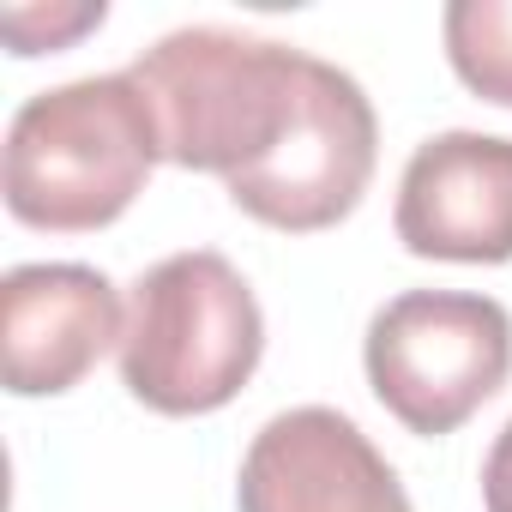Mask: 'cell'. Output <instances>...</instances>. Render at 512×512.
<instances>
[{
	"mask_svg": "<svg viewBox=\"0 0 512 512\" xmlns=\"http://www.w3.org/2000/svg\"><path fill=\"white\" fill-rule=\"evenodd\" d=\"M374 163H380V121L368 91L344 67L308 55L302 97L284 139L223 187L253 223H272L284 235H314L362 205Z\"/></svg>",
	"mask_w": 512,
	"mask_h": 512,
	"instance_id": "cell-5",
	"label": "cell"
},
{
	"mask_svg": "<svg viewBox=\"0 0 512 512\" xmlns=\"http://www.w3.org/2000/svg\"><path fill=\"white\" fill-rule=\"evenodd\" d=\"M482 506L488 512H512V422L494 434V446L482 458Z\"/></svg>",
	"mask_w": 512,
	"mask_h": 512,
	"instance_id": "cell-10",
	"label": "cell"
},
{
	"mask_svg": "<svg viewBox=\"0 0 512 512\" xmlns=\"http://www.w3.org/2000/svg\"><path fill=\"white\" fill-rule=\"evenodd\" d=\"M163 163L151 109L127 73L37 91L7 127V211L31 229L85 235L115 223Z\"/></svg>",
	"mask_w": 512,
	"mask_h": 512,
	"instance_id": "cell-2",
	"label": "cell"
},
{
	"mask_svg": "<svg viewBox=\"0 0 512 512\" xmlns=\"http://www.w3.org/2000/svg\"><path fill=\"white\" fill-rule=\"evenodd\" d=\"M440 31L452 73L482 103L512 109V0H452Z\"/></svg>",
	"mask_w": 512,
	"mask_h": 512,
	"instance_id": "cell-9",
	"label": "cell"
},
{
	"mask_svg": "<svg viewBox=\"0 0 512 512\" xmlns=\"http://www.w3.org/2000/svg\"><path fill=\"white\" fill-rule=\"evenodd\" d=\"M241 512H416L380 446L326 404L272 416L235 482Z\"/></svg>",
	"mask_w": 512,
	"mask_h": 512,
	"instance_id": "cell-6",
	"label": "cell"
},
{
	"mask_svg": "<svg viewBox=\"0 0 512 512\" xmlns=\"http://www.w3.org/2000/svg\"><path fill=\"white\" fill-rule=\"evenodd\" d=\"M266 356V314L247 278L211 247L139 272L121 332V386L157 416L223 410Z\"/></svg>",
	"mask_w": 512,
	"mask_h": 512,
	"instance_id": "cell-3",
	"label": "cell"
},
{
	"mask_svg": "<svg viewBox=\"0 0 512 512\" xmlns=\"http://www.w3.org/2000/svg\"><path fill=\"white\" fill-rule=\"evenodd\" d=\"M374 398L422 440L464 428L512 374V314L476 290H404L362 338Z\"/></svg>",
	"mask_w": 512,
	"mask_h": 512,
	"instance_id": "cell-4",
	"label": "cell"
},
{
	"mask_svg": "<svg viewBox=\"0 0 512 512\" xmlns=\"http://www.w3.org/2000/svg\"><path fill=\"white\" fill-rule=\"evenodd\" d=\"M121 296L97 266L43 260L13 266L0 284V380L13 398L73 392L103 350H121Z\"/></svg>",
	"mask_w": 512,
	"mask_h": 512,
	"instance_id": "cell-8",
	"label": "cell"
},
{
	"mask_svg": "<svg viewBox=\"0 0 512 512\" xmlns=\"http://www.w3.org/2000/svg\"><path fill=\"white\" fill-rule=\"evenodd\" d=\"M302 73L308 49L223 25L169 31L127 67L151 109L163 163L223 181L253 169L284 139L302 97Z\"/></svg>",
	"mask_w": 512,
	"mask_h": 512,
	"instance_id": "cell-1",
	"label": "cell"
},
{
	"mask_svg": "<svg viewBox=\"0 0 512 512\" xmlns=\"http://www.w3.org/2000/svg\"><path fill=\"white\" fill-rule=\"evenodd\" d=\"M398 241L416 260L506 266L512 260V139L434 133L398 175Z\"/></svg>",
	"mask_w": 512,
	"mask_h": 512,
	"instance_id": "cell-7",
	"label": "cell"
}]
</instances>
